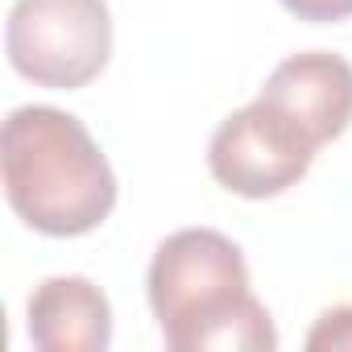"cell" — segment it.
Wrapping results in <instances>:
<instances>
[{"instance_id":"6da1fadb","label":"cell","mask_w":352,"mask_h":352,"mask_svg":"<svg viewBox=\"0 0 352 352\" xmlns=\"http://www.w3.org/2000/svg\"><path fill=\"white\" fill-rule=\"evenodd\" d=\"M149 311L170 352H274L278 331L253 294L249 261L216 228L170 232L149 261Z\"/></svg>"},{"instance_id":"7a4b0ae2","label":"cell","mask_w":352,"mask_h":352,"mask_svg":"<svg viewBox=\"0 0 352 352\" xmlns=\"http://www.w3.org/2000/svg\"><path fill=\"white\" fill-rule=\"evenodd\" d=\"M9 208L42 236L96 232L116 208V174L87 124L50 104H21L0 137Z\"/></svg>"},{"instance_id":"3957f363","label":"cell","mask_w":352,"mask_h":352,"mask_svg":"<svg viewBox=\"0 0 352 352\" xmlns=\"http://www.w3.org/2000/svg\"><path fill=\"white\" fill-rule=\"evenodd\" d=\"M5 50L21 79L50 91L87 87L112 58L104 0H13Z\"/></svg>"},{"instance_id":"277c9868","label":"cell","mask_w":352,"mask_h":352,"mask_svg":"<svg viewBox=\"0 0 352 352\" xmlns=\"http://www.w3.org/2000/svg\"><path fill=\"white\" fill-rule=\"evenodd\" d=\"M319 145L274 104L253 100L220 120L208 141L212 179L241 199H274L290 191L315 162Z\"/></svg>"},{"instance_id":"5b68a950","label":"cell","mask_w":352,"mask_h":352,"mask_svg":"<svg viewBox=\"0 0 352 352\" xmlns=\"http://www.w3.org/2000/svg\"><path fill=\"white\" fill-rule=\"evenodd\" d=\"M257 100L286 112L315 145H327L352 124V63L331 50L290 54L274 67Z\"/></svg>"},{"instance_id":"8992f818","label":"cell","mask_w":352,"mask_h":352,"mask_svg":"<svg viewBox=\"0 0 352 352\" xmlns=\"http://www.w3.org/2000/svg\"><path fill=\"white\" fill-rule=\"evenodd\" d=\"M25 323L42 352H104L112 344L108 294L79 274L46 278L25 302Z\"/></svg>"},{"instance_id":"52a82bcc","label":"cell","mask_w":352,"mask_h":352,"mask_svg":"<svg viewBox=\"0 0 352 352\" xmlns=\"http://www.w3.org/2000/svg\"><path fill=\"white\" fill-rule=\"evenodd\" d=\"M307 348L319 352V348H352V307H331L315 319L311 336H307Z\"/></svg>"},{"instance_id":"ba28073f","label":"cell","mask_w":352,"mask_h":352,"mask_svg":"<svg viewBox=\"0 0 352 352\" xmlns=\"http://www.w3.org/2000/svg\"><path fill=\"white\" fill-rule=\"evenodd\" d=\"M278 5L290 17L311 21V25H336L352 17V0H278Z\"/></svg>"}]
</instances>
